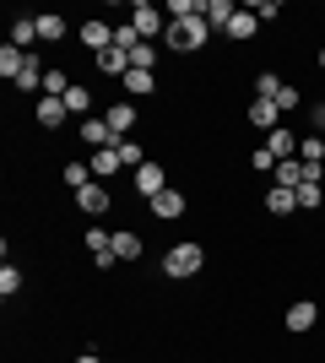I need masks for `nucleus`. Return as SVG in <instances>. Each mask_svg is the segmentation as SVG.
Wrapping results in <instances>:
<instances>
[{"label":"nucleus","mask_w":325,"mask_h":363,"mask_svg":"<svg viewBox=\"0 0 325 363\" xmlns=\"http://www.w3.org/2000/svg\"><path fill=\"white\" fill-rule=\"evenodd\" d=\"M304 108H309V130H314V136H325V104L314 98V104H304Z\"/></svg>","instance_id":"f704fd0d"},{"label":"nucleus","mask_w":325,"mask_h":363,"mask_svg":"<svg viewBox=\"0 0 325 363\" xmlns=\"http://www.w3.org/2000/svg\"><path fill=\"white\" fill-rule=\"evenodd\" d=\"M114 260H141V233H114Z\"/></svg>","instance_id":"a878e982"},{"label":"nucleus","mask_w":325,"mask_h":363,"mask_svg":"<svg viewBox=\"0 0 325 363\" xmlns=\"http://www.w3.org/2000/svg\"><path fill=\"white\" fill-rule=\"evenodd\" d=\"M6 44H16L22 55H33V44H38V16H11V38Z\"/></svg>","instance_id":"f8f14e48"},{"label":"nucleus","mask_w":325,"mask_h":363,"mask_svg":"<svg viewBox=\"0 0 325 363\" xmlns=\"http://www.w3.org/2000/svg\"><path fill=\"white\" fill-rule=\"evenodd\" d=\"M103 120L114 125V136H130L141 114H136V104H108V108H103Z\"/></svg>","instance_id":"ddd939ff"},{"label":"nucleus","mask_w":325,"mask_h":363,"mask_svg":"<svg viewBox=\"0 0 325 363\" xmlns=\"http://www.w3.org/2000/svg\"><path fill=\"white\" fill-rule=\"evenodd\" d=\"M249 11L261 16V22H271V16H282V6H277V0H261V6H249Z\"/></svg>","instance_id":"c9c22d12"},{"label":"nucleus","mask_w":325,"mask_h":363,"mask_svg":"<svg viewBox=\"0 0 325 363\" xmlns=\"http://www.w3.org/2000/svg\"><path fill=\"white\" fill-rule=\"evenodd\" d=\"M249 168H255V174H277V157H271L266 147H255L249 152Z\"/></svg>","instance_id":"72a5a7b5"},{"label":"nucleus","mask_w":325,"mask_h":363,"mask_svg":"<svg viewBox=\"0 0 325 363\" xmlns=\"http://www.w3.org/2000/svg\"><path fill=\"white\" fill-rule=\"evenodd\" d=\"M65 33H71V22H65L60 11H44V16H38V38H44V44H60Z\"/></svg>","instance_id":"6ab92c4d"},{"label":"nucleus","mask_w":325,"mask_h":363,"mask_svg":"<svg viewBox=\"0 0 325 363\" xmlns=\"http://www.w3.org/2000/svg\"><path fill=\"white\" fill-rule=\"evenodd\" d=\"M130 184H136V196H163V190H169V168L163 163H152V157H147V163L136 168V174H130Z\"/></svg>","instance_id":"20e7f679"},{"label":"nucleus","mask_w":325,"mask_h":363,"mask_svg":"<svg viewBox=\"0 0 325 363\" xmlns=\"http://www.w3.org/2000/svg\"><path fill=\"white\" fill-rule=\"evenodd\" d=\"M249 125L271 136V130H282V108L271 104V98H255V104H249Z\"/></svg>","instance_id":"9d476101"},{"label":"nucleus","mask_w":325,"mask_h":363,"mask_svg":"<svg viewBox=\"0 0 325 363\" xmlns=\"http://www.w3.org/2000/svg\"><path fill=\"white\" fill-rule=\"evenodd\" d=\"M266 212H271V217H293V212H298V190L271 184V190H266Z\"/></svg>","instance_id":"2eb2a0df"},{"label":"nucleus","mask_w":325,"mask_h":363,"mask_svg":"<svg viewBox=\"0 0 325 363\" xmlns=\"http://www.w3.org/2000/svg\"><path fill=\"white\" fill-rule=\"evenodd\" d=\"M233 11H239L233 0H206V28H212V33H228Z\"/></svg>","instance_id":"a211bd4d"},{"label":"nucleus","mask_w":325,"mask_h":363,"mask_svg":"<svg viewBox=\"0 0 325 363\" xmlns=\"http://www.w3.org/2000/svg\"><path fill=\"white\" fill-rule=\"evenodd\" d=\"M114 152H120V163L130 168V174H136V168L147 163V157H141V141H130V136H125V141H120V147H114Z\"/></svg>","instance_id":"c756f323"},{"label":"nucleus","mask_w":325,"mask_h":363,"mask_svg":"<svg viewBox=\"0 0 325 363\" xmlns=\"http://www.w3.org/2000/svg\"><path fill=\"white\" fill-rule=\"evenodd\" d=\"M93 65H98L103 76H120V82H125V71H130V55H125V49H103Z\"/></svg>","instance_id":"412c9836"},{"label":"nucleus","mask_w":325,"mask_h":363,"mask_svg":"<svg viewBox=\"0 0 325 363\" xmlns=\"http://www.w3.org/2000/svg\"><path fill=\"white\" fill-rule=\"evenodd\" d=\"M314 65H320V71H325V44H320V55H314Z\"/></svg>","instance_id":"4c0bfd02"},{"label":"nucleus","mask_w":325,"mask_h":363,"mask_svg":"<svg viewBox=\"0 0 325 363\" xmlns=\"http://www.w3.org/2000/svg\"><path fill=\"white\" fill-rule=\"evenodd\" d=\"M320 141H325V136H320Z\"/></svg>","instance_id":"58836bf2"},{"label":"nucleus","mask_w":325,"mask_h":363,"mask_svg":"<svg viewBox=\"0 0 325 363\" xmlns=\"http://www.w3.org/2000/svg\"><path fill=\"white\" fill-rule=\"evenodd\" d=\"M282 87H287V82H282L277 71H261V76H255V98H271V104H277Z\"/></svg>","instance_id":"cd10ccee"},{"label":"nucleus","mask_w":325,"mask_h":363,"mask_svg":"<svg viewBox=\"0 0 325 363\" xmlns=\"http://www.w3.org/2000/svg\"><path fill=\"white\" fill-rule=\"evenodd\" d=\"M33 114H38V125H44V130H60V125L71 120V108H65L60 98H38V108H33Z\"/></svg>","instance_id":"4468645a"},{"label":"nucleus","mask_w":325,"mask_h":363,"mask_svg":"<svg viewBox=\"0 0 325 363\" xmlns=\"http://www.w3.org/2000/svg\"><path fill=\"white\" fill-rule=\"evenodd\" d=\"M130 28L141 33V44H147V38H163V33H169V11H163V6L136 0V6H130Z\"/></svg>","instance_id":"7ed1b4c3"},{"label":"nucleus","mask_w":325,"mask_h":363,"mask_svg":"<svg viewBox=\"0 0 325 363\" xmlns=\"http://www.w3.org/2000/svg\"><path fill=\"white\" fill-rule=\"evenodd\" d=\"M314 206H325V184L304 179V184H298V212H314Z\"/></svg>","instance_id":"b1692460"},{"label":"nucleus","mask_w":325,"mask_h":363,"mask_svg":"<svg viewBox=\"0 0 325 363\" xmlns=\"http://www.w3.org/2000/svg\"><path fill=\"white\" fill-rule=\"evenodd\" d=\"M60 104L71 108V114H76V120H93V108H98V98H93V92H87V87H81V82H76V87L65 92Z\"/></svg>","instance_id":"f3484780"},{"label":"nucleus","mask_w":325,"mask_h":363,"mask_svg":"<svg viewBox=\"0 0 325 363\" xmlns=\"http://www.w3.org/2000/svg\"><path fill=\"white\" fill-rule=\"evenodd\" d=\"M71 87H76V82H71L60 65H49V71H44V98H65Z\"/></svg>","instance_id":"393cba45"},{"label":"nucleus","mask_w":325,"mask_h":363,"mask_svg":"<svg viewBox=\"0 0 325 363\" xmlns=\"http://www.w3.org/2000/svg\"><path fill=\"white\" fill-rule=\"evenodd\" d=\"M108 201H114V196H108V184H103V179H93V184H81V190H76V206L93 217V223L108 212Z\"/></svg>","instance_id":"0eeeda50"},{"label":"nucleus","mask_w":325,"mask_h":363,"mask_svg":"<svg viewBox=\"0 0 325 363\" xmlns=\"http://www.w3.org/2000/svg\"><path fill=\"white\" fill-rule=\"evenodd\" d=\"M185 190H163V196H152V217L157 223H173V217H185Z\"/></svg>","instance_id":"9b49d317"},{"label":"nucleus","mask_w":325,"mask_h":363,"mask_svg":"<svg viewBox=\"0 0 325 363\" xmlns=\"http://www.w3.org/2000/svg\"><path fill=\"white\" fill-rule=\"evenodd\" d=\"M81 141H87V147H98V152H108V147H120L125 136H114V125H108L103 114H93V120H81Z\"/></svg>","instance_id":"423d86ee"},{"label":"nucleus","mask_w":325,"mask_h":363,"mask_svg":"<svg viewBox=\"0 0 325 363\" xmlns=\"http://www.w3.org/2000/svg\"><path fill=\"white\" fill-rule=\"evenodd\" d=\"M0 293H6V298H16V293H22V272H16L11 260L0 266Z\"/></svg>","instance_id":"7c9ffc66"},{"label":"nucleus","mask_w":325,"mask_h":363,"mask_svg":"<svg viewBox=\"0 0 325 363\" xmlns=\"http://www.w3.org/2000/svg\"><path fill=\"white\" fill-rule=\"evenodd\" d=\"M76 38H81V44H87V49H93V55H103V49H114V28H108L103 16H87V22H81V28H76Z\"/></svg>","instance_id":"39448f33"},{"label":"nucleus","mask_w":325,"mask_h":363,"mask_svg":"<svg viewBox=\"0 0 325 363\" xmlns=\"http://www.w3.org/2000/svg\"><path fill=\"white\" fill-rule=\"evenodd\" d=\"M201 266H206V250H201V244H190V239H185V244H173L169 255H163V277H173V282L195 277Z\"/></svg>","instance_id":"f03ea898"},{"label":"nucleus","mask_w":325,"mask_h":363,"mask_svg":"<svg viewBox=\"0 0 325 363\" xmlns=\"http://www.w3.org/2000/svg\"><path fill=\"white\" fill-rule=\"evenodd\" d=\"M266 152H271L277 163H287V157H298V136L282 125V130H271V136H266Z\"/></svg>","instance_id":"dca6fc26"},{"label":"nucleus","mask_w":325,"mask_h":363,"mask_svg":"<svg viewBox=\"0 0 325 363\" xmlns=\"http://www.w3.org/2000/svg\"><path fill=\"white\" fill-rule=\"evenodd\" d=\"M76 363H103V358H98V352H81V358Z\"/></svg>","instance_id":"e433bc0d"},{"label":"nucleus","mask_w":325,"mask_h":363,"mask_svg":"<svg viewBox=\"0 0 325 363\" xmlns=\"http://www.w3.org/2000/svg\"><path fill=\"white\" fill-rule=\"evenodd\" d=\"M120 152H114V147H108V152H93V179H114V174H120Z\"/></svg>","instance_id":"5701e85b"},{"label":"nucleus","mask_w":325,"mask_h":363,"mask_svg":"<svg viewBox=\"0 0 325 363\" xmlns=\"http://www.w3.org/2000/svg\"><path fill=\"white\" fill-rule=\"evenodd\" d=\"M277 108H282V114H293V108H304V92H298L293 82H287V87L277 92Z\"/></svg>","instance_id":"2f4dec72"},{"label":"nucleus","mask_w":325,"mask_h":363,"mask_svg":"<svg viewBox=\"0 0 325 363\" xmlns=\"http://www.w3.org/2000/svg\"><path fill=\"white\" fill-rule=\"evenodd\" d=\"M206 38H212L206 16H185V22H169V33H163V44H169L173 55H195V49H206Z\"/></svg>","instance_id":"f257e3e1"},{"label":"nucleus","mask_w":325,"mask_h":363,"mask_svg":"<svg viewBox=\"0 0 325 363\" xmlns=\"http://www.w3.org/2000/svg\"><path fill=\"white\" fill-rule=\"evenodd\" d=\"M298 157H304V163H309V168H325V141H320V136H314V130H309V136L298 141Z\"/></svg>","instance_id":"bb28decb"},{"label":"nucleus","mask_w":325,"mask_h":363,"mask_svg":"<svg viewBox=\"0 0 325 363\" xmlns=\"http://www.w3.org/2000/svg\"><path fill=\"white\" fill-rule=\"evenodd\" d=\"M130 65H136V71H152V65H157V49L152 44H136V49H130Z\"/></svg>","instance_id":"473e14b6"},{"label":"nucleus","mask_w":325,"mask_h":363,"mask_svg":"<svg viewBox=\"0 0 325 363\" xmlns=\"http://www.w3.org/2000/svg\"><path fill=\"white\" fill-rule=\"evenodd\" d=\"M282 325H287V331H298V336L314 331V325H320V303H314V298H298L293 309H287V320H282Z\"/></svg>","instance_id":"6e6552de"},{"label":"nucleus","mask_w":325,"mask_h":363,"mask_svg":"<svg viewBox=\"0 0 325 363\" xmlns=\"http://www.w3.org/2000/svg\"><path fill=\"white\" fill-rule=\"evenodd\" d=\"M71 190H81V184H93V163H65V174H60Z\"/></svg>","instance_id":"c85d7f7f"},{"label":"nucleus","mask_w":325,"mask_h":363,"mask_svg":"<svg viewBox=\"0 0 325 363\" xmlns=\"http://www.w3.org/2000/svg\"><path fill=\"white\" fill-rule=\"evenodd\" d=\"M33 60V55H22V49H16V44H6V49H0V76H6V82H16V76H22V65H28Z\"/></svg>","instance_id":"4be33fe9"},{"label":"nucleus","mask_w":325,"mask_h":363,"mask_svg":"<svg viewBox=\"0 0 325 363\" xmlns=\"http://www.w3.org/2000/svg\"><path fill=\"white\" fill-rule=\"evenodd\" d=\"M255 33H261V16L249 11V6H239V11H233V22H228V33H222V38H233V44H249V38H255Z\"/></svg>","instance_id":"1a4fd4ad"},{"label":"nucleus","mask_w":325,"mask_h":363,"mask_svg":"<svg viewBox=\"0 0 325 363\" xmlns=\"http://www.w3.org/2000/svg\"><path fill=\"white\" fill-rule=\"evenodd\" d=\"M125 92H130V98H152V92H157V76L130 65V71H125Z\"/></svg>","instance_id":"aec40b11"}]
</instances>
